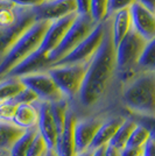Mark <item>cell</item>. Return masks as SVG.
<instances>
[{
  "label": "cell",
  "instance_id": "4",
  "mask_svg": "<svg viewBox=\"0 0 155 156\" xmlns=\"http://www.w3.org/2000/svg\"><path fill=\"white\" fill-rule=\"evenodd\" d=\"M88 63L71 65H52L47 72L55 82L58 90L72 105L77 99L84 80Z\"/></svg>",
  "mask_w": 155,
  "mask_h": 156
},
{
  "label": "cell",
  "instance_id": "25",
  "mask_svg": "<svg viewBox=\"0 0 155 156\" xmlns=\"http://www.w3.org/2000/svg\"><path fill=\"white\" fill-rule=\"evenodd\" d=\"M149 139V133L145 127H142L141 125H138L134 127V129L132 132L131 136H129L128 141L126 147H138V148H142L146 142L148 141Z\"/></svg>",
  "mask_w": 155,
  "mask_h": 156
},
{
  "label": "cell",
  "instance_id": "5",
  "mask_svg": "<svg viewBox=\"0 0 155 156\" xmlns=\"http://www.w3.org/2000/svg\"><path fill=\"white\" fill-rule=\"evenodd\" d=\"M96 25L97 23H95V21L91 19L90 15L77 14L75 21L69 27V29L65 32L64 36L62 37L58 46L47 55L52 65L55 64L59 59L67 56L69 52L72 51L93 30Z\"/></svg>",
  "mask_w": 155,
  "mask_h": 156
},
{
  "label": "cell",
  "instance_id": "16",
  "mask_svg": "<svg viewBox=\"0 0 155 156\" xmlns=\"http://www.w3.org/2000/svg\"><path fill=\"white\" fill-rule=\"evenodd\" d=\"M52 66V63L47 56H40L36 52L31 54L28 57L16 64L11 71L7 73L8 77H23L27 75H32L36 72L47 71Z\"/></svg>",
  "mask_w": 155,
  "mask_h": 156
},
{
  "label": "cell",
  "instance_id": "29",
  "mask_svg": "<svg viewBox=\"0 0 155 156\" xmlns=\"http://www.w3.org/2000/svg\"><path fill=\"white\" fill-rule=\"evenodd\" d=\"M47 150H48V147L45 144L43 137L38 133V135L35 136L34 141L27 151L26 156H45Z\"/></svg>",
  "mask_w": 155,
  "mask_h": 156
},
{
  "label": "cell",
  "instance_id": "40",
  "mask_svg": "<svg viewBox=\"0 0 155 156\" xmlns=\"http://www.w3.org/2000/svg\"><path fill=\"white\" fill-rule=\"evenodd\" d=\"M92 153H93V150L89 149V150H86V151H83V153H79V154H77L76 156H92Z\"/></svg>",
  "mask_w": 155,
  "mask_h": 156
},
{
  "label": "cell",
  "instance_id": "35",
  "mask_svg": "<svg viewBox=\"0 0 155 156\" xmlns=\"http://www.w3.org/2000/svg\"><path fill=\"white\" fill-rule=\"evenodd\" d=\"M142 156H155V141L149 139L143 146V151H142Z\"/></svg>",
  "mask_w": 155,
  "mask_h": 156
},
{
  "label": "cell",
  "instance_id": "6",
  "mask_svg": "<svg viewBox=\"0 0 155 156\" xmlns=\"http://www.w3.org/2000/svg\"><path fill=\"white\" fill-rule=\"evenodd\" d=\"M147 41L132 28L116 48L117 71L120 73L128 71H139L136 64L146 46Z\"/></svg>",
  "mask_w": 155,
  "mask_h": 156
},
{
  "label": "cell",
  "instance_id": "20",
  "mask_svg": "<svg viewBox=\"0 0 155 156\" xmlns=\"http://www.w3.org/2000/svg\"><path fill=\"white\" fill-rule=\"evenodd\" d=\"M25 85L18 77H5L0 78V101L14 99L20 92L25 90Z\"/></svg>",
  "mask_w": 155,
  "mask_h": 156
},
{
  "label": "cell",
  "instance_id": "1",
  "mask_svg": "<svg viewBox=\"0 0 155 156\" xmlns=\"http://www.w3.org/2000/svg\"><path fill=\"white\" fill-rule=\"evenodd\" d=\"M116 71V48L112 42L111 30L106 29L102 44L88 63L84 80L75 101L83 111L79 117L95 114L96 108L103 103L110 90Z\"/></svg>",
  "mask_w": 155,
  "mask_h": 156
},
{
  "label": "cell",
  "instance_id": "30",
  "mask_svg": "<svg viewBox=\"0 0 155 156\" xmlns=\"http://www.w3.org/2000/svg\"><path fill=\"white\" fill-rule=\"evenodd\" d=\"M135 2L136 0H109L107 1V18L112 16L119 11L128 9Z\"/></svg>",
  "mask_w": 155,
  "mask_h": 156
},
{
  "label": "cell",
  "instance_id": "17",
  "mask_svg": "<svg viewBox=\"0 0 155 156\" xmlns=\"http://www.w3.org/2000/svg\"><path fill=\"white\" fill-rule=\"evenodd\" d=\"M132 29V20L128 9L119 11L112 15V26H111V37L114 47L119 44V42L128 34Z\"/></svg>",
  "mask_w": 155,
  "mask_h": 156
},
{
  "label": "cell",
  "instance_id": "28",
  "mask_svg": "<svg viewBox=\"0 0 155 156\" xmlns=\"http://www.w3.org/2000/svg\"><path fill=\"white\" fill-rule=\"evenodd\" d=\"M18 105L19 104H16L13 99L0 101V120L12 122L14 115H15V112H16V108H18Z\"/></svg>",
  "mask_w": 155,
  "mask_h": 156
},
{
  "label": "cell",
  "instance_id": "27",
  "mask_svg": "<svg viewBox=\"0 0 155 156\" xmlns=\"http://www.w3.org/2000/svg\"><path fill=\"white\" fill-rule=\"evenodd\" d=\"M132 118L138 125H141L149 133V137L155 141V115H136V114H126Z\"/></svg>",
  "mask_w": 155,
  "mask_h": 156
},
{
  "label": "cell",
  "instance_id": "36",
  "mask_svg": "<svg viewBox=\"0 0 155 156\" xmlns=\"http://www.w3.org/2000/svg\"><path fill=\"white\" fill-rule=\"evenodd\" d=\"M104 156H121V150H119L111 144H107V146H105Z\"/></svg>",
  "mask_w": 155,
  "mask_h": 156
},
{
  "label": "cell",
  "instance_id": "39",
  "mask_svg": "<svg viewBox=\"0 0 155 156\" xmlns=\"http://www.w3.org/2000/svg\"><path fill=\"white\" fill-rule=\"evenodd\" d=\"M45 156H58V154H57V151H56V149H49V148H48Z\"/></svg>",
  "mask_w": 155,
  "mask_h": 156
},
{
  "label": "cell",
  "instance_id": "23",
  "mask_svg": "<svg viewBox=\"0 0 155 156\" xmlns=\"http://www.w3.org/2000/svg\"><path fill=\"white\" fill-rule=\"evenodd\" d=\"M136 68L140 72H154L155 73V39L146 43L142 50Z\"/></svg>",
  "mask_w": 155,
  "mask_h": 156
},
{
  "label": "cell",
  "instance_id": "34",
  "mask_svg": "<svg viewBox=\"0 0 155 156\" xmlns=\"http://www.w3.org/2000/svg\"><path fill=\"white\" fill-rule=\"evenodd\" d=\"M143 147L138 148V147H125L121 150V156H142Z\"/></svg>",
  "mask_w": 155,
  "mask_h": 156
},
{
  "label": "cell",
  "instance_id": "22",
  "mask_svg": "<svg viewBox=\"0 0 155 156\" xmlns=\"http://www.w3.org/2000/svg\"><path fill=\"white\" fill-rule=\"evenodd\" d=\"M135 126H136L135 121L132 118L126 115V119H125L124 124L120 126L119 129L117 130L116 135L112 137V140L110 141L109 144L116 147L119 150H123L126 147L127 141H128L129 136H131V134H132V132H133Z\"/></svg>",
  "mask_w": 155,
  "mask_h": 156
},
{
  "label": "cell",
  "instance_id": "15",
  "mask_svg": "<svg viewBox=\"0 0 155 156\" xmlns=\"http://www.w3.org/2000/svg\"><path fill=\"white\" fill-rule=\"evenodd\" d=\"M126 119V114H110L104 120L100 128L98 129L96 136L91 143L90 149L95 150L97 148L107 146L112 137L116 135L117 130L120 128Z\"/></svg>",
  "mask_w": 155,
  "mask_h": 156
},
{
  "label": "cell",
  "instance_id": "13",
  "mask_svg": "<svg viewBox=\"0 0 155 156\" xmlns=\"http://www.w3.org/2000/svg\"><path fill=\"white\" fill-rule=\"evenodd\" d=\"M132 28L147 42L155 39V13L150 12L139 2L129 7Z\"/></svg>",
  "mask_w": 155,
  "mask_h": 156
},
{
  "label": "cell",
  "instance_id": "10",
  "mask_svg": "<svg viewBox=\"0 0 155 156\" xmlns=\"http://www.w3.org/2000/svg\"><path fill=\"white\" fill-rule=\"evenodd\" d=\"M38 21H56L70 14L77 13L75 0H47L32 8Z\"/></svg>",
  "mask_w": 155,
  "mask_h": 156
},
{
  "label": "cell",
  "instance_id": "26",
  "mask_svg": "<svg viewBox=\"0 0 155 156\" xmlns=\"http://www.w3.org/2000/svg\"><path fill=\"white\" fill-rule=\"evenodd\" d=\"M18 19V7L8 6L0 9V29L13 26Z\"/></svg>",
  "mask_w": 155,
  "mask_h": 156
},
{
  "label": "cell",
  "instance_id": "14",
  "mask_svg": "<svg viewBox=\"0 0 155 156\" xmlns=\"http://www.w3.org/2000/svg\"><path fill=\"white\" fill-rule=\"evenodd\" d=\"M77 115L75 111L69 108L65 118L64 128L59 134L56 146V151L58 156H76V148H75V137H74V127L76 122Z\"/></svg>",
  "mask_w": 155,
  "mask_h": 156
},
{
  "label": "cell",
  "instance_id": "2",
  "mask_svg": "<svg viewBox=\"0 0 155 156\" xmlns=\"http://www.w3.org/2000/svg\"><path fill=\"white\" fill-rule=\"evenodd\" d=\"M120 100L128 114L155 115L154 72H140L124 84Z\"/></svg>",
  "mask_w": 155,
  "mask_h": 156
},
{
  "label": "cell",
  "instance_id": "9",
  "mask_svg": "<svg viewBox=\"0 0 155 156\" xmlns=\"http://www.w3.org/2000/svg\"><path fill=\"white\" fill-rule=\"evenodd\" d=\"M20 79L26 87L32 90L36 94L40 101L54 103L61 99H65L47 71L27 75L23 77H20Z\"/></svg>",
  "mask_w": 155,
  "mask_h": 156
},
{
  "label": "cell",
  "instance_id": "42",
  "mask_svg": "<svg viewBox=\"0 0 155 156\" xmlns=\"http://www.w3.org/2000/svg\"><path fill=\"white\" fill-rule=\"evenodd\" d=\"M45 1H47V0H45Z\"/></svg>",
  "mask_w": 155,
  "mask_h": 156
},
{
  "label": "cell",
  "instance_id": "11",
  "mask_svg": "<svg viewBox=\"0 0 155 156\" xmlns=\"http://www.w3.org/2000/svg\"><path fill=\"white\" fill-rule=\"evenodd\" d=\"M76 16H77V13H74L68 16H64L62 19L50 22L47 32L43 35L41 44L34 52H36L40 56H47L49 52L52 51L58 46L62 37L64 36L65 32L69 29V27L75 21Z\"/></svg>",
  "mask_w": 155,
  "mask_h": 156
},
{
  "label": "cell",
  "instance_id": "19",
  "mask_svg": "<svg viewBox=\"0 0 155 156\" xmlns=\"http://www.w3.org/2000/svg\"><path fill=\"white\" fill-rule=\"evenodd\" d=\"M25 129L15 126L13 122L0 120V150H9L14 142L23 134Z\"/></svg>",
  "mask_w": 155,
  "mask_h": 156
},
{
  "label": "cell",
  "instance_id": "41",
  "mask_svg": "<svg viewBox=\"0 0 155 156\" xmlns=\"http://www.w3.org/2000/svg\"><path fill=\"white\" fill-rule=\"evenodd\" d=\"M0 156H11L9 150H0Z\"/></svg>",
  "mask_w": 155,
  "mask_h": 156
},
{
  "label": "cell",
  "instance_id": "24",
  "mask_svg": "<svg viewBox=\"0 0 155 156\" xmlns=\"http://www.w3.org/2000/svg\"><path fill=\"white\" fill-rule=\"evenodd\" d=\"M107 1L109 0H91L90 16L95 23L107 20Z\"/></svg>",
  "mask_w": 155,
  "mask_h": 156
},
{
  "label": "cell",
  "instance_id": "12",
  "mask_svg": "<svg viewBox=\"0 0 155 156\" xmlns=\"http://www.w3.org/2000/svg\"><path fill=\"white\" fill-rule=\"evenodd\" d=\"M34 104L39 111V121H38L39 134L43 137L45 144L49 149H56L59 133H58L57 126L52 117L50 103L38 100Z\"/></svg>",
  "mask_w": 155,
  "mask_h": 156
},
{
  "label": "cell",
  "instance_id": "18",
  "mask_svg": "<svg viewBox=\"0 0 155 156\" xmlns=\"http://www.w3.org/2000/svg\"><path fill=\"white\" fill-rule=\"evenodd\" d=\"M39 111L35 104H19L13 118V122L22 129H29L38 127Z\"/></svg>",
  "mask_w": 155,
  "mask_h": 156
},
{
  "label": "cell",
  "instance_id": "8",
  "mask_svg": "<svg viewBox=\"0 0 155 156\" xmlns=\"http://www.w3.org/2000/svg\"><path fill=\"white\" fill-rule=\"evenodd\" d=\"M109 114H92L85 117H77L74 127L75 148L76 154L83 153L90 149L93 139L100 128L104 120Z\"/></svg>",
  "mask_w": 155,
  "mask_h": 156
},
{
  "label": "cell",
  "instance_id": "38",
  "mask_svg": "<svg viewBox=\"0 0 155 156\" xmlns=\"http://www.w3.org/2000/svg\"><path fill=\"white\" fill-rule=\"evenodd\" d=\"M104 150H105V146L100 147V148H97V149L93 150L92 156H104Z\"/></svg>",
  "mask_w": 155,
  "mask_h": 156
},
{
  "label": "cell",
  "instance_id": "3",
  "mask_svg": "<svg viewBox=\"0 0 155 156\" xmlns=\"http://www.w3.org/2000/svg\"><path fill=\"white\" fill-rule=\"evenodd\" d=\"M49 25V21H36L15 41V43L7 50L0 63V78L5 77L15 65L39 48Z\"/></svg>",
  "mask_w": 155,
  "mask_h": 156
},
{
  "label": "cell",
  "instance_id": "33",
  "mask_svg": "<svg viewBox=\"0 0 155 156\" xmlns=\"http://www.w3.org/2000/svg\"><path fill=\"white\" fill-rule=\"evenodd\" d=\"M77 6V14L79 15H90L91 0H75Z\"/></svg>",
  "mask_w": 155,
  "mask_h": 156
},
{
  "label": "cell",
  "instance_id": "37",
  "mask_svg": "<svg viewBox=\"0 0 155 156\" xmlns=\"http://www.w3.org/2000/svg\"><path fill=\"white\" fill-rule=\"evenodd\" d=\"M136 2H139L143 7H146L150 12L155 13V0H136Z\"/></svg>",
  "mask_w": 155,
  "mask_h": 156
},
{
  "label": "cell",
  "instance_id": "21",
  "mask_svg": "<svg viewBox=\"0 0 155 156\" xmlns=\"http://www.w3.org/2000/svg\"><path fill=\"white\" fill-rule=\"evenodd\" d=\"M39 130L38 127H33L29 129H25L23 134L14 142L12 148L9 149L11 156H26L27 151L29 149L31 144L33 143L35 136L38 135Z\"/></svg>",
  "mask_w": 155,
  "mask_h": 156
},
{
  "label": "cell",
  "instance_id": "7",
  "mask_svg": "<svg viewBox=\"0 0 155 156\" xmlns=\"http://www.w3.org/2000/svg\"><path fill=\"white\" fill-rule=\"evenodd\" d=\"M107 29V20L97 23L93 30L85 37L71 52L52 65H71L89 63L103 42L104 35Z\"/></svg>",
  "mask_w": 155,
  "mask_h": 156
},
{
  "label": "cell",
  "instance_id": "31",
  "mask_svg": "<svg viewBox=\"0 0 155 156\" xmlns=\"http://www.w3.org/2000/svg\"><path fill=\"white\" fill-rule=\"evenodd\" d=\"M13 100L16 104H34L39 100V98L36 97V94L32 90H29L28 87H25V90L20 92Z\"/></svg>",
  "mask_w": 155,
  "mask_h": 156
},
{
  "label": "cell",
  "instance_id": "32",
  "mask_svg": "<svg viewBox=\"0 0 155 156\" xmlns=\"http://www.w3.org/2000/svg\"><path fill=\"white\" fill-rule=\"evenodd\" d=\"M11 4L16 7H23V8H34L42 4L45 0H7Z\"/></svg>",
  "mask_w": 155,
  "mask_h": 156
}]
</instances>
